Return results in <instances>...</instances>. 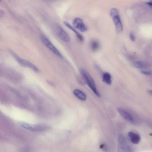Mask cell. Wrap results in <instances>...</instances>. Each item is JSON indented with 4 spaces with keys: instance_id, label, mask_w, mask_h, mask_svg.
Segmentation results:
<instances>
[{
    "instance_id": "1",
    "label": "cell",
    "mask_w": 152,
    "mask_h": 152,
    "mask_svg": "<svg viewBox=\"0 0 152 152\" xmlns=\"http://www.w3.org/2000/svg\"><path fill=\"white\" fill-rule=\"evenodd\" d=\"M80 72L90 89L97 97H100L101 95L97 89L95 81L88 72L83 68L80 69Z\"/></svg>"
},
{
    "instance_id": "2",
    "label": "cell",
    "mask_w": 152,
    "mask_h": 152,
    "mask_svg": "<svg viewBox=\"0 0 152 152\" xmlns=\"http://www.w3.org/2000/svg\"><path fill=\"white\" fill-rule=\"evenodd\" d=\"M110 14L115 25L117 32L119 33L122 32L123 27L120 18L119 11L117 9L112 8L111 10Z\"/></svg>"
},
{
    "instance_id": "3",
    "label": "cell",
    "mask_w": 152,
    "mask_h": 152,
    "mask_svg": "<svg viewBox=\"0 0 152 152\" xmlns=\"http://www.w3.org/2000/svg\"><path fill=\"white\" fill-rule=\"evenodd\" d=\"M41 39L42 42L45 46L53 53H54V54L60 58H63L62 55L60 54L59 51L46 37L43 35H41Z\"/></svg>"
},
{
    "instance_id": "4",
    "label": "cell",
    "mask_w": 152,
    "mask_h": 152,
    "mask_svg": "<svg viewBox=\"0 0 152 152\" xmlns=\"http://www.w3.org/2000/svg\"><path fill=\"white\" fill-rule=\"evenodd\" d=\"M118 150L119 151H131V149L122 135L119 136L118 139Z\"/></svg>"
},
{
    "instance_id": "5",
    "label": "cell",
    "mask_w": 152,
    "mask_h": 152,
    "mask_svg": "<svg viewBox=\"0 0 152 152\" xmlns=\"http://www.w3.org/2000/svg\"><path fill=\"white\" fill-rule=\"evenodd\" d=\"M21 125L23 127L29 130L37 132L44 131L46 129V127L39 125H32L25 123H22Z\"/></svg>"
},
{
    "instance_id": "6",
    "label": "cell",
    "mask_w": 152,
    "mask_h": 152,
    "mask_svg": "<svg viewBox=\"0 0 152 152\" xmlns=\"http://www.w3.org/2000/svg\"><path fill=\"white\" fill-rule=\"evenodd\" d=\"M55 28L57 35L61 39L65 42H70V39L69 35L61 27L56 24L55 25Z\"/></svg>"
},
{
    "instance_id": "7",
    "label": "cell",
    "mask_w": 152,
    "mask_h": 152,
    "mask_svg": "<svg viewBox=\"0 0 152 152\" xmlns=\"http://www.w3.org/2000/svg\"><path fill=\"white\" fill-rule=\"evenodd\" d=\"M73 24L74 28L78 29L81 32H85L87 30V27L81 18H75L73 21Z\"/></svg>"
},
{
    "instance_id": "8",
    "label": "cell",
    "mask_w": 152,
    "mask_h": 152,
    "mask_svg": "<svg viewBox=\"0 0 152 152\" xmlns=\"http://www.w3.org/2000/svg\"><path fill=\"white\" fill-rule=\"evenodd\" d=\"M117 111L120 115L129 122L134 123L135 120L131 114L125 109L120 108L117 109Z\"/></svg>"
},
{
    "instance_id": "9",
    "label": "cell",
    "mask_w": 152,
    "mask_h": 152,
    "mask_svg": "<svg viewBox=\"0 0 152 152\" xmlns=\"http://www.w3.org/2000/svg\"><path fill=\"white\" fill-rule=\"evenodd\" d=\"M129 137L131 142L134 144H138L141 140V136L138 133L130 131L128 133Z\"/></svg>"
},
{
    "instance_id": "10",
    "label": "cell",
    "mask_w": 152,
    "mask_h": 152,
    "mask_svg": "<svg viewBox=\"0 0 152 152\" xmlns=\"http://www.w3.org/2000/svg\"><path fill=\"white\" fill-rule=\"evenodd\" d=\"M64 24L66 27L71 30L72 31L75 33L79 41L81 42L83 41L84 39H83V37L69 23H68L67 21H65L64 22Z\"/></svg>"
},
{
    "instance_id": "11",
    "label": "cell",
    "mask_w": 152,
    "mask_h": 152,
    "mask_svg": "<svg viewBox=\"0 0 152 152\" xmlns=\"http://www.w3.org/2000/svg\"><path fill=\"white\" fill-rule=\"evenodd\" d=\"M73 93L76 97L81 101H85L87 99L86 95L80 90H75L73 91Z\"/></svg>"
},
{
    "instance_id": "12",
    "label": "cell",
    "mask_w": 152,
    "mask_h": 152,
    "mask_svg": "<svg viewBox=\"0 0 152 152\" xmlns=\"http://www.w3.org/2000/svg\"><path fill=\"white\" fill-rule=\"evenodd\" d=\"M90 47L91 50L93 52H96L100 48V43L97 41L93 40L91 41Z\"/></svg>"
},
{
    "instance_id": "13",
    "label": "cell",
    "mask_w": 152,
    "mask_h": 152,
    "mask_svg": "<svg viewBox=\"0 0 152 152\" xmlns=\"http://www.w3.org/2000/svg\"><path fill=\"white\" fill-rule=\"evenodd\" d=\"M103 81L106 84L111 85L112 83L111 77L110 74L108 72L103 73Z\"/></svg>"
},
{
    "instance_id": "14",
    "label": "cell",
    "mask_w": 152,
    "mask_h": 152,
    "mask_svg": "<svg viewBox=\"0 0 152 152\" xmlns=\"http://www.w3.org/2000/svg\"><path fill=\"white\" fill-rule=\"evenodd\" d=\"M134 66L137 68H142L145 67V65L142 62L139 61H135L134 63Z\"/></svg>"
},
{
    "instance_id": "15",
    "label": "cell",
    "mask_w": 152,
    "mask_h": 152,
    "mask_svg": "<svg viewBox=\"0 0 152 152\" xmlns=\"http://www.w3.org/2000/svg\"><path fill=\"white\" fill-rule=\"evenodd\" d=\"M141 72L142 74L146 75H150L151 74V72L149 71L141 70Z\"/></svg>"
},
{
    "instance_id": "16",
    "label": "cell",
    "mask_w": 152,
    "mask_h": 152,
    "mask_svg": "<svg viewBox=\"0 0 152 152\" xmlns=\"http://www.w3.org/2000/svg\"><path fill=\"white\" fill-rule=\"evenodd\" d=\"M130 37L131 40L133 42H134L135 40V37L132 32H131L130 34Z\"/></svg>"
},
{
    "instance_id": "17",
    "label": "cell",
    "mask_w": 152,
    "mask_h": 152,
    "mask_svg": "<svg viewBox=\"0 0 152 152\" xmlns=\"http://www.w3.org/2000/svg\"><path fill=\"white\" fill-rule=\"evenodd\" d=\"M5 13L2 10L0 9V19L2 18L5 16Z\"/></svg>"
},
{
    "instance_id": "18",
    "label": "cell",
    "mask_w": 152,
    "mask_h": 152,
    "mask_svg": "<svg viewBox=\"0 0 152 152\" xmlns=\"http://www.w3.org/2000/svg\"><path fill=\"white\" fill-rule=\"evenodd\" d=\"M105 147L104 144H102L100 146V148L101 149H103Z\"/></svg>"
},
{
    "instance_id": "19",
    "label": "cell",
    "mask_w": 152,
    "mask_h": 152,
    "mask_svg": "<svg viewBox=\"0 0 152 152\" xmlns=\"http://www.w3.org/2000/svg\"><path fill=\"white\" fill-rule=\"evenodd\" d=\"M147 4L150 7H151L152 6V4L151 2H149L147 3Z\"/></svg>"
},
{
    "instance_id": "20",
    "label": "cell",
    "mask_w": 152,
    "mask_h": 152,
    "mask_svg": "<svg viewBox=\"0 0 152 152\" xmlns=\"http://www.w3.org/2000/svg\"><path fill=\"white\" fill-rule=\"evenodd\" d=\"M148 93L150 95H152V91L151 90H149L148 91Z\"/></svg>"
},
{
    "instance_id": "21",
    "label": "cell",
    "mask_w": 152,
    "mask_h": 152,
    "mask_svg": "<svg viewBox=\"0 0 152 152\" xmlns=\"http://www.w3.org/2000/svg\"><path fill=\"white\" fill-rule=\"evenodd\" d=\"M45 1H54V0H45Z\"/></svg>"
},
{
    "instance_id": "22",
    "label": "cell",
    "mask_w": 152,
    "mask_h": 152,
    "mask_svg": "<svg viewBox=\"0 0 152 152\" xmlns=\"http://www.w3.org/2000/svg\"><path fill=\"white\" fill-rule=\"evenodd\" d=\"M2 1V0H0V3H1Z\"/></svg>"
}]
</instances>
